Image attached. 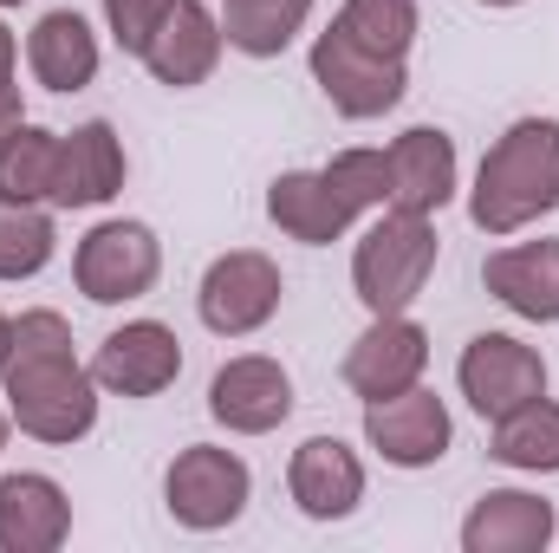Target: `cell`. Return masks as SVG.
<instances>
[{
    "instance_id": "83f0119b",
    "label": "cell",
    "mask_w": 559,
    "mask_h": 553,
    "mask_svg": "<svg viewBox=\"0 0 559 553\" xmlns=\"http://www.w3.org/2000/svg\"><path fill=\"white\" fill-rule=\"evenodd\" d=\"M169 7H176V0H105V20H111V33H118L124 52H143Z\"/></svg>"
},
{
    "instance_id": "4dcf8cb0",
    "label": "cell",
    "mask_w": 559,
    "mask_h": 553,
    "mask_svg": "<svg viewBox=\"0 0 559 553\" xmlns=\"http://www.w3.org/2000/svg\"><path fill=\"white\" fill-rule=\"evenodd\" d=\"M7 352H13V319L0 313V365H7Z\"/></svg>"
},
{
    "instance_id": "7c38bea8",
    "label": "cell",
    "mask_w": 559,
    "mask_h": 553,
    "mask_svg": "<svg viewBox=\"0 0 559 553\" xmlns=\"http://www.w3.org/2000/svg\"><path fill=\"white\" fill-rule=\"evenodd\" d=\"M176 372H182V345H176V332H169L163 319H131V326H118V332L98 345V358H92V378H98L105 391H118V398H156V391L176 385Z\"/></svg>"
},
{
    "instance_id": "9a60e30c",
    "label": "cell",
    "mask_w": 559,
    "mask_h": 553,
    "mask_svg": "<svg viewBox=\"0 0 559 553\" xmlns=\"http://www.w3.org/2000/svg\"><path fill=\"white\" fill-rule=\"evenodd\" d=\"M286 489H293L299 515H312V521H345V515L365 502V462H358L338 436H306V443L293 449Z\"/></svg>"
},
{
    "instance_id": "d4e9b609",
    "label": "cell",
    "mask_w": 559,
    "mask_h": 553,
    "mask_svg": "<svg viewBox=\"0 0 559 553\" xmlns=\"http://www.w3.org/2000/svg\"><path fill=\"white\" fill-rule=\"evenodd\" d=\"M59 235H52V215L39 202H20V196H0V280H33L52 261Z\"/></svg>"
},
{
    "instance_id": "603a6c76",
    "label": "cell",
    "mask_w": 559,
    "mask_h": 553,
    "mask_svg": "<svg viewBox=\"0 0 559 553\" xmlns=\"http://www.w3.org/2000/svg\"><path fill=\"white\" fill-rule=\"evenodd\" d=\"M495 462L508 469H527V475H554L559 469V404L554 398H534L521 411H508L495 423Z\"/></svg>"
},
{
    "instance_id": "d6a6232c",
    "label": "cell",
    "mask_w": 559,
    "mask_h": 553,
    "mask_svg": "<svg viewBox=\"0 0 559 553\" xmlns=\"http://www.w3.org/2000/svg\"><path fill=\"white\" fill-rule=\"evenodd\" d=\"M0 449H7V411H0Z\"/></svg>"
},
{
    "instance_id": "7402d4cb",
    "label": "cell",
    "mask_w": 559,
    "mask_h": 553,
    "mask_svg": "<svg viewBox=\"0 0 559 553\" xmlns=\"http://www.w3.org/2000/svg\"><path fill=\"white\" fill-rule=\"evenodd\" d=\"M332 33L352 39L371 59L404 66L411 59V39H417V0H345L338 20H332Z\"/></svg>"
},
{
    "instance_id": "4fadbf2b",
    "label": "cell",
    "mask_w": 559,
    "mask_h": 553,
    "mask_svg": "<svg viewBox=\"0 0 559 553\" xmlns=\"http://www.w3.org/2000/svg\"><path fill=\"white\" fill-rule=\"evenodd\" d=\"M222 20L202 7V0H176L169 13H163V26L150 33V46H143L138 59L150 66V79L156 85H169V92H189V85H202L209 72H215V59H222Z\"/></svg>"
},
{
    "instance_id": "f546056e",
    "label": "cell",
    "mask_w": 559,
    "mask_h": 553,
    "mask_svg": "<svg viewBox=\"0 0 559 553\" xmlns=\"http://www.w3.org/2000/svg\"><path fill=\"white\" fill-rule=\"evenodd\" d=\"M13 59H20V52H13V33L0 26V85H13Z\"/></svg>"
},
{
    "instance_id": "d6986e66",
    "label": "cell",
    "mask_w": 559,
    "mask_h": 553,
    "mask_svg": "<svg viewBox=\"0 0 559 553\" xmlns=\"http://www.w3.org/2000/svg\"><path fill=\"white\" fill-rule=\"evenodd\" d=\"M547 541H554V502L521 489H488L462 521L468 553H540Z\"/></svg>"
},
{
    "instance_id": "5b68a950",
    "label": "cell",
    "mask_w": 559,
    "mask_h": 553,
    "mask_svg": "<svg viewBox=\"0 0 559 553\" xmlns=\"http://www.w3.org/2000/svg\"><path fill=\"white\" fill-rule=\"evenodd\" d=\"M72 274H79V293L98 299V306H124V299H143L156 274H163V248L143 222H98L79 255H72Z\"/></svg>"
},
{
    "instance_id": "ffe728a7",
    "label": "cell",
    "mask_w": 559,
    "mask_h": 553,
    "mask_svg": "<svg viewBox=\"0 0 559 553\" xmlns=\"http://www.w3.org/2000/svg\"><path fill=\"white\" fill-rule=\"evenodd\" d=\"M455 196V143L449 131H404L391 143V209H417V215H436L442 202Z\"/></svg>"
},
{
    "instance_id": "3957f363",
    "label": "cell",
    "mask_w": 559,
    "mask_h": 553,
    "mask_svg": "<svg viewBox=\"0 0 559 553\" xmlns=\"http://www.w3.org/2000/svg\"><path fill=\"white\" fill-rule=\"evenodd\" d=\"M429 268H436V222L417 209H384L352 255V280H358V299L371 306V319L411 313V299L429 286Z\"/></svg>"
},
{
    "instance_id": "2e32d148",
    "label": "cell",
    "mask_w": 559,
    "mask_h": 553,
    "mask_svg": "<svg viewBox=\"0 0 559 553\" xmlns=\"http://www.w3.org/2000/svg\"><path fill=\"white\" fill-rule=\"evenodd\" d=\"M124 189V143L105 118L79 125L59 138V169H52V209H98Z\"/></svg>"
},
{
    "instance_id": "4316f807",
    "label": "cell",
    "mask_w": 559,
    "mask_h": 553,
    "mask_svg": "<svg viewBox=\"0 0 559 553\" xmlns=\"http://www.w3.org/2000/svg\"><path fill=\"white\" fill-rule=\"evenodd\" d=\"M325 176L358 202V209H391V150H345L325 163Z\"/></svg>"
},
{
    "instance_id": "ac0fdd59",
    "label": "cell",
    "mask_w": 559,
    "mask_h": 553,
    "mask_svg": "<svg viewBox=\"0 0 559 553\" xmlns=\"http://www.w3.org/2000/svg\"><path fill=\"white\" fill-rule=\"evenodd\" d=\"M481 286H488L508 313L554 326V319H559V242L495 248V255L481 261Z\"/></svg>"
},
{
    "instance_id": "44dd1931",
    "label": "cell",
    "mask_w": 559,
    "mask_h": 553,
    "mask_svg": "<svg viewBox=\"0 0 559 553\" xmlns=\"http://www.w3.org/2000/svg\"><path fill=\"white\" fill-rule=\"evenodd\" d=\"M26 66L46 92H85L98 79V33L72 7H59L26 33Z\"/></svg>"
},
{
    "instance_id": "52a82bcc",
    "label": "cell",
    "mask_w": 559,
    "mask_h": 553,
    "mask_svg": "<svg viewBox=\"0 0 559 553\" xmlns=\"http://www.w3.org/2000/svg\"><path fill=\"white\" fill-rule=\"evenodd\" d=\"M455 378H462V398L488 416V423H501L508 411L547 398V365H540V352L521 345V339H508V332H481V339H468Z\"/></svg>"
},
{
    "instance_id": "836d02e7",
    "label": "cell",
    "mask_w": 559,
    "mask_h": 553,
    "mask_svg": "<svg viewBox=\"0 0 559 553\" xmlns=\"http://www.w3.org/2000/svg\"><path fill=\"white\" fill-rule=\"evenodd\" d=\"M0 7H20V0H0Z\"/></svg>"
},
{
    "instance_id": "8fae6325",
    "label": "cell",
    "mask_w": 559,
    "mask_h": 553,
    "mask_svg": "<svg viewBox=\"0 0 559 553\" xmlns=\"http://www.w3.org/2000/svg\"><path fill=\"white\" fill-rule=\"evenodd\" d=\"M209 416L235 436H267L293 416V378L280 372V358H261V352L228 358L209 385Z\"/></svg>"
},
{
    "instance_id": "484cf974",
    "label": "cell",
    "mask_w": 559,
    "mask_h": 553,
    "mask_svg": "<svg viewBox=\"0 0 559 553\" xmlns=\"http://www.w3.org/2000/svg\"><path fill=\"white\" fill-rule=\"evenodd\" d=\"M52 169H59V131L20 125L0 150V196L20 202H52Z\"/></svg>"
},
{
    "instance_id": "8992f818",
    "label": "cell",
    "mask_w": 559,
    "mask_h": 553,
    "mask_svg": "<svg viewBox=\"0 0 559 553\" xmlns=\"http://www.w3.org/2000/svg\"><path fill=\"white\" fill-rule=\"evenodd\" d=\"M280 293H286V280H280L274 261L254 255V248H235V255L209 261L195 306H202V326H209V332L248 339V332H261V326L280 313Z\"/></svg>"
},
{
    "instance_id": "6da1fadb",
    "label": "cell",
    "mask_w": 559,
    "mask_h": 553,
    "mask_svg": "<svg viewBox=\"0 0 559 553\" xmlns=\"http://www.w3.org/2000/svg\"><path fill=\"white\" fill-rule=\"evenodd\" d=\"M13 423L39 443H79L98 423V378L72 358V326L59 313H20L13 319V352L0 365Z\"/></svg>"
},
{
    "instance_id": "ba28073f",
    "label": "cell",
    "mask_w": 559,
    "mask_h": 553,
    "mask_svg": "<svg viewBox=\"0 0 559 553\" xmlns=\"http://www.w3.org/2000/svg\"><path fill=\"white\" fill-rule=\"evenodd\" d=\"M312 79H319V92L332 98V111H345V118H384V111L404 98V85H411L404 66L358 52V46L338 39L332 26L312 39Z\"/></svg>"
},
{
    "instance_id": "9c48e42d",
    "label": "cell",
    "mask_w": 559,
    "mask_h": 553,
    "mask_svg": "<svg viewBox=\"0 0 559 553\" xmlns=\"http://www.w3.org/2000/svg\"><path fill=\"white\" fill-rule=\"evenodd\" d=\"M365 436H371V449L391 462V469H429V462H442L449 456V411H442V398L436 391H397V398H378V404H365Z\"/></svg>"
},
{
    "instance_id": "e0dca14e",
    "label": "cell",
    "mask_w": 559,
    "mask_h": 553,
    "mask_svg": "<svg viewBox=\"0 0 559 553\" xmlns=\"http://www.w3.org/2000/svg\"><path fill=\"white\" fill-rule=\"evenodd\" d=\"M72 534V502L52 475H0V553H52Z\"/></svg>"
},
{
    "instance_id": "5bb4252c",
    "label": "cell",
    "mask_w": 559,
    "mask_h": 553,
    "mask_svg": "<svg viewBox=\"0 0 559 553\" xmlns=\"http://www.w3.org/2000/svg\"><path fill=\"white\" fill-rule=\"evenodd\" d=\"M267 215H274L280 235H293V242H306V248H325V242H338L365 209H358L325 169H286V176H274V189H267Z\"/></svg>"
},
{
    "instance_id": "277c9868",
    "label": "cell",
    "mask_w": 559,
    "mask_h": 553,
    "mask_svg": "<svg viewBox=\"0 0 559 553\" xmlns=\"http://www.w3.org/2000/svg\"><path fill=\"white\" fill-rule=\"evenodd\" d=\"M248 489H254L248 462H241L235 449H215V443H189V449L169 462V475H163L169 515H176L182 528H195V534H215V528L241 521Z\"/></svg>"
},
{
    "instance_id": "30bf717a",
    "label": "cell",
    "mask_w": 559,
    "mask_h": 553,
    "mask_svg": "<svg viewBox=\"0 0 559 553\" xmlns=\"http://www.w3.org/2000/svg\"><path fill=\"white\" fill-rule=\"evenodd\" d=\"M423 365H429V332H423L411 313H384V319H371V332L345 352V385H352L365 404H378V398L411 391L423 378Z\"/></svg>"
},
{
    "instance_id": "f1b7e54d",
    "label": "cell",
    "mask_w": 559,
    "mask_h": 553,
    "mask_svg": "<svg viewBox=\"0 0 559 553\" xmlns=\"http://www.w3.org/2000/svg\"><path fill=\"white\" fill-rule=\"evenodd\" d=\"M26 125V111H20V85H0V150H7V138Z\"/></svg>"
},
{
    "instance_id": "7a4b0ae2",
    "label": "cell",
    "mask_w": 559,
    "mask_h": 553,
    "mask_svg": "<svg viewBox=\"0 0 559 553\" xmlns=\"http://www.w3.org/2000/svg\"><path fill=\"white\" fill-rule=\"evenodd\" d=\"M559 209V118H521L481 156L468 215L481 235H521Z\"/></svg>"
},
{
    "instance_id": "1f68e13d",
    "label": "cell",
    "mask_w": 559,
    "mask_h": 553,
    "mask_svg": "<svg viewBox=\"0 0 559 553\" xmlns=\"http://www.w3.org/2000/svg\"><path fill=\"white\" fill-rule=\"evenodd\" d=\"M481 7H521V0H481Z\"/></svg>"
},
{
    "instance_id": "cb8c5ba5",
    "label": "cell",
    "mask_w": 559,
    "mask_h": 553,
    "mask_svg": "<svg viewBox=\"0 0 559 553\" xmlns=\"http://www.w3.org/2000/svg\"><path fill=\"white\" fill-rule=\"evenodd\" d=\"M306 13H312V0H228L222 39L235 52H248V59H274V52L293 46V33L306 26Z\"/></svg>"
}]
</instances>
